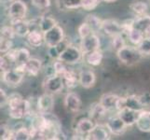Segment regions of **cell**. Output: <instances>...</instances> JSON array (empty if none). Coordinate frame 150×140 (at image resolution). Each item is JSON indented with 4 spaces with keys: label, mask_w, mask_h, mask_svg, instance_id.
<instances>
[{
    "label": "cell",
    "mask_w": 150,
    "mask_h": 140,
    "mask_svg": "<svg viewBox=\"0 0 150 140\" xmlns=\"http://www.w3.org/2000/svg\"><path fill=\"white\" fill-rule=\"evenodd\" d=\"M85 22L91 27L94 33L98 32L99 30H102L103 21L99 17L95 16V15H88Z\"/></svg>",
    "instance_id": "31"
},
{
    "label": "cell",
    "mask_w": 150,
    "mask_h": 140,
    "mask_svg": "<svg viewBox=\"0 0 150 140\" xmlns=\"http://www.w3.org/2000/svg\"><path fill=\"white\" fill-rule=\"evenodd\" d=\"M64 79V86H66L69 89H72V88H75L79 82V75H76L73 70L71 69H66L64 71V73L62 75Z\"/></svg>",
    "instance_id": "25"
},
{
    "label": "cell",
    "mask_w": 150,
    "mask_h": 140,
    "mask_svg": "<svg viewBox=\"0 0 150 140\" xmlns=\"http://www.w3.org/2000/svg\"><path fill=\"white\" fill-rule=\"evenodd\" d=\"M122 35L123 34H120V35L112 37V47H113V49L116 50V51L120 50L124 46H126L125 40H124Z\"/></svg>",
    "instance_id": "35"
},
{
    "label": "cell",
    "mask_w": 150,
    "mask_h": 140,
    "mask_svg": "<svg viewBox=\"0 0 150 140\" xmlns=\"http://www.w3.org/2000/svg\"><path fill=\"white\" fill-rule=\"evenodd\" d=\"M25 74H26V71H25L24 65L16 66L13 69L3 72L2 79L5 83H7L8 85L18 86L22 83Z\"/></svg>",
    "instance_id": "3"
},
{
    "label": "cell",
    "mask_w": 150,
    "mask_h": 140,
    "mask_svg": "<svg viewBox=\"0 0 150 140\" xmlns=\"http://www.w3.org/2000/svg\"><path fill=\"white\" fill-rule=\"evenodd\" d=\"M144 38H150V25L149 26H147L146 29L144 30Z\"/></svg>",
    "instance_id": "46"
},
{
    "label": "cell",
    "mask_w": 150,
    "mask_h": 140,
    "mask_svg": "<svg viewBox=\"0 0 150 140\" xmlns=\"http://www.w3.org/2000/svg\"><path fill=\"white\" fill-rule=\"evenodd\" d=\"M32 4L38 9H45L50 6V0H31Z\"/></svg>",
    "instance_id": "42"
},
{
    "label": "cell",
    "mask_w": 150,
    "mask_h": 140,
    "mask_svg": "<svg viewBox=\"0 0 150 140\" xmlns=\"http://www.w3.org/2000/svg\"><path fill=\"white\" fill-rule=\"evenodd\" d=\"M49 55L53 60H58L60 56V51L57 49V47H50L49 48Z\"/></svg>",
    "instance_id": "43"
},
{
    "label": "cell",
    "mask_w": 150,
    "mask_h": 140,
    "mask_svg": "<svg viewBox=\"0 0 150 140\" xmlns=\"http://www.w3.org/2000/svg\"><path fill=\"white\" fill-rule=\"evenodd\" d=\"M138 114L139 112L132 110L128 107H125V108H123V109L117 111V116L125 122V124L128 127L132 126L133 124H136Z\"/></svg>",
    "instance_id": "20"
},
{
    "label": "cell",
    "mask_w": 150,
    "mask_h": 140,
    "mask_svg": "<svg viewBox=\"0 0 150 140\" xmlns=\"http://www.w3.org/2000/svg\"><path fill=\"white\" fill-rule=\"evenodd\" d=\"M8 113L14 120H22L26 116L31 115V104L28 100H24L18 93L8 96Z\"/></svg>",
    "instance_id": "1"
},
{
    "label": "cell",
    "mask_w": 150,
    "mask_h": 140,
    "mask_svg": "<svg viewBox=\"0 0 150 140\" xmlns=\"http://www.w3.org/2000/svg\"><path fill=\"white\" fill-rule=\"evenodd\" d=\"M136 127L141 132L150 133V110H142L139 112L136 121Z\"/></svg>",
    "instance_id": "19"
},
{
    "label": "cell",
    "mask_w": 150,
    "mask_h": 140,
    "mask_svg": "<svg viewBox=\"0 0 150 140\" xmlns=\"http://www.w3.org/2000/svg\"><path fill=\"white\" fill-rule=\"evenodd\" d=\"M25 71L30 76L37 77L42 69L41 61L37 58H30L29 61L25 64Z\"/></svg>",
    "instance_id": "23"
},
{
    "label": "cell",
    "mask_w": 150,
    "mask_h": 140,
    "mask_svg": "<svg viewBox=\"0 0 150 140\" xmlns=\"http://www.w3.org/2000/svg\"><path fill=\"white\" fill-rule=\"evenodd\" d=\"M101 1L106 2V3H112V2H115L116 0H101Z\"/></svg>",
    "instance_id": "47"
},
{
    "label": "cell",
    "mask_w": 150,
    "mask_h": 140,
    "mask_svg": "<svg viewBox=\"0 0 150 140\" xmlns=\"http://www.w3.org/2000/svg\"><path fill=\"white\" fill-rule=\"evenodd\" d=\"M102 30L105 32V35L109 37H114V36L123 34V30L121 23H117V21L112 19L103 20L102 23Z\"/></svg>",
    "instance_id": "13"
},
{
    "label": "cell",
    "mask_w": 150,
    "mask_h": 140,
    "mask_svg": "<svg viewBox=\"0 0 150 140\" xmlns=\"http://www.w3.org/2000/svg\"><path fill=\"white\" fill-rule=\"evenodd\" d=\"M126 107L130 108L132 110L140 112L144 110V106L140 99V96L132 95L126 96Z\"/></svg>",
    "instance_id": "24"
},
{
    "label": "cell",
    "mask_w": 150,
    "mask_h": 140,
    "mask_svg": "<svg viewBox=\"0 0 150 140\" xmlns=\"http://www.w3.org/2000/svg\"><path fill=\"white\" fill-rule=\"evenodd\" d=\"M55 25H57V23L55 19L52 17L44 16L38 20V29H40L43 33L47 32V31H49L51 28H53Z\"/></svg>",
    "instance_id": "28"
},
{
    "label": "cell",
    "mask_w": 150,
    "mask_h": 140,
    "mask_svg": "<svg viewBox=\"0 0 150 140\" xmlns=\"http://www.w3.org/2000/svg\"><path fill=\"white\" fill-rule=\"evenodd\" d=\"M79 82L85 89H91L96 82V75L91 70H82L79 74Z\"/></svg>",
    "instance_id": "17"
},
{
    "label": "cell",
    "mask_w": 150,
    "mask_h": 140,
    "mask_svg": "<svg viewBox=\"0 0 150 140\" xmlns=\"http://www.w3.org/2000/svg\"><path fill=\"white\" fill-rule=\"evenodd\" d=\"M117 55L122 64L129 66L138 64L143 58V55L137 49V47H132L128 45L124 46L120 50H117Z\"/></svg>",
    "instance_id": "2"
},
{
    "label": "cell",
    "mask_w": 150,
    "mask_h": 140,
    "mask_svg": "<svg viewBox=\"0 0 150 140\" xmlns=\"http://www.w3.org/2000/svg\"><path fill=\"white\" fill-rule=\"evenodd\" d=\"M0 50H1V54H4L9 51L12 49V40L7 39V38H1L0 40Z\"/></svg>",
    "instance_id": "41"
},
{
    "label": "cell",
    "mask_w": 150,
    "mask_h": 140,
    "mask_svg": "<svg viewBox=\"0 0 150 140\" xmlns=\"http://www.w3.org/2000/svg\"><path fill=\"white\" fill-rule=\"evenodd\" d=\"M103 58V56L100 50H96L85 54V61L87 62V64H89L91 66H98L101 65Z\"/></svg>",
    "instance_id": "26"
},
{
    "label": "cell",
    "mask_w": 150,
    "mask_h": 140,
    "mask_svg": "<svg viewBox=\"0 0 150 140\" xmlns=\"http://www.w3.org/2000/svg\"><path fill=\"white\" fill-rule=\"evenodd\" d=\"M127 38H129V40L131 41V43L133 44L134 46H138L140 44L143 39L144 38V33L141 30H139L135 27H132L129 32L127 33Z\"/></svg>",
    "instance_id": "27"
},
{
    "label": "cell",
    "mask_w": 150,
    "mask_h": 140,
    "mask_svg": "<svg viewBox=\"0 0 150 140\" xmlns=\"http://www.w3.org/2000/svg\"><path fill=\"white\" fill-rule=\"evenodd\" d=\"M64 39V30L58 24L44 33V42L49 48H50V47H56Z\"/></svg>",
    "instance_id": "5"
},
{
    "label": "cell",
    "mask_w": 150,
    "mask_h": 140,
    "mask_svg": "<svg viewBox=\"0 0 150 140\" xmlns=\"http://www.w3.org/2000/svg\"><path fill=\"white\" fill-rule=\"evenodd\" d=\"M137 49L142 53L143 56H149L150 55V38H144L142 42L139 44Z\"/></svg>",
    "instance_id": "34"
},
{
    "label": "cell",
    "mask_w": 150,
    "mask_h": 140,
    "mask_svg": "<svg viewBox=\"0 0 150 140\" xmlns=\"http://www.w3.org/2000/svg\"><path fill=\"white\" fill-rule=\"evenodd\" d=\"M107 112L108 111L99 102V103L93 104V105L91 107V110L89 114H90V118L92 119L96 123H98V122H100L102 119L106 115Z\"/></svg>",
    "instance_id": "22"
},
{
    "label": "cell",
    "mask_w": 150,
    "mask_h": 140,
    "mask_svg": "<svg viewBox=\"0 0 150 140\" xmlns=\"http://www.w3.org/2000/svg\"><path fill=\"white\" fill-rule=\"evenodd\" d=\"M130 8L132 9V11L136 14L137 16H143V15H146L148 7L147 5L142 2V1H137V2H133L130 5Z\"/></svg>",
    "instance_id": "30"
},
{
    "label": "cell",
    "mask_w": 150,
    "mask_h": 140,
    "mask_svg": "<svg viewBox=\"0 0 150 140\" xmlns=\"http://www.w3.org/2000/svg\"><path fill=\"white\" fill-rule=\"evenodd\" d=\"M96 125V122L91 118H83L79 120L76 123V134L74 138H77V136H82L83 139H87L88 134H89L92 129Z\"/></svg>",
    "instance_id": "9"
},
{
    "label": "cell",
    "mask_w": 150,
    "mask_h": 140,
    "mask_svg": "<svg viewBox=\"0 0 150 140\" xmlns=\"http://www.w3.org/2000/svg\"><path fill=\"white\" fill-rule=\"evenodd\" d=\"M105 125L109 132L114 136H120L126 131L128 127L125 122L117 116V114L116 117H110L105 122Z\"/></svg>",
    "instance_id": "12"
},
{
    "label": "cell",
    "mask_w": 150,
    "mask_h": 140,
    "mask_svg": "<svg viewBox=\"0 0 150 140\" xmlns=\"http://www.w3.org/2000/svg\"><path fill=\"white\" fill-rule=\"evenodd\" d=\"M43 87L46 92L51 93V95L62 92V90H63L64 87L63 77L58 74H55L50 77H47V79L44 81Z\"/></svg>",
    "instance_id": "6"
},
{
    "label": "cell",
    "mask_w": 150,
    "mask_h": 140,
    "mask_svg": "<svg viewBox=\"0 0 150 140\" xmlns=\"http://www.w3.org/2000/svg\"><path fill=\"white\" fill-rule=\"evenodd\" d=\"M77 32H79V35L80 38H86L88 37L89 35L94 33L93 30L91 29V27L90 26L89 24H88L86 22H84L83 23H81L79 26V29H77Z\"/></svg>",
    "instance_id": "36"
},
{
    "label": "cell",
    "mask_w": 150,
    "mask_h": 140,
    "mask_svg": "<svg viewBox=\"0 0 150 140\" xmlns=\"http://www.w3.org/2000/svg\"><path fill=\"white\" fill-rule=\"evenodd\" d=\"M120 99V96L115 95V93H105L100 98V103L103 107L105 108L108 112L115 111L117 107V101Z\"/></svg>",
    "instance_id": "18"
},
{
    "label": "cell",
    "mask_w": 150,
    "mask_h": 140,
    "mask_svg": "<svg viewBox=\"0 0 150 140\" xmlns=\"http://www.w3.org/2000/svg\"><path fill=\"white\" fill-rule=\"evenodd\" d=\"M17 66V50H10L8 53L1 55L0 67L2 72L13 69Z\"/></svg>",
    "instance_id": "11"
},
{
    "label": "cell",
    "mask_w": 150,
    "mask_h": 140,
    "mask_svg": "<svg viewBox=\"0 0 150 140\" xmlns=\"http://www.w3.org/2000/svg\"><path fill=\"white\" fill-rule=\"evenodd\" d=\"M139 96H140V99H141V101L144 104V107L148 106L150 104V93L149 92H144V95H139Z\"/></svg>",
    "instance_id": "45"
},
{
    "label": "cell",
    "mask_w": 150,
    "mask_h": 140,
    "mask_svg": "<svg viewBox=\"0 0 150 140\" xmlns=\"http://www.w3.org/2000/svg\"><path fill=\"white\" fill-rule=\"evenodd\" d=\"M101 0H80L81 8L85 10H91L94 9L98 5H99Z\"/></svg>",
    "instance_id": "39"
},
{
    "label": "cell",
    "mask_w": 150,
    "mask_h": 140,
    "mask_svg": "<svg viewBox=\"0 0 150 140\" xmlns=\"http://www.w3.org/2000/svg\"><path fill=\"white\" fill-rule=\"evenodd\" d=\"M30 58V53L27 49L22 48L17 50V66L25 65Z\"/></svg>",
    "instance_id": "33"
},
{
    "label": "cell",
    "mask_w": 150,
    "mask_h": 140,
    "mask_svg": "<svg viewBox=\"0 0 150 140\" xmlns=\"http://www.w3.org/2000/svg\"><path fill=\"white\" fill-rule=\"evenodd\" d=\"M15 36L16 35H15L11 25H9V26H3L1 28V38H7L12 40Z\"/></svg>",
    "instance_id": "40"
},
{
    "label": "cell",
    "mask_w": 150,
    "mask_h": 140,
    "mask_svg": "<svg viewBox=\"0 0 150 140\" xmlns=\"http://www.w3.org/2000/svg\"><path fill=\"white\" fill-rule=\"evenodd\" d=\"M64 107L68 111L76 113L81 107V99L79 95L76 92H68L64 97Z\"/></svg>",
    "instance_id": "14"
},
{
    "label": "cell",
    "mask_w": 150,
    "mask_h": 140,
    "mask_svg": "<svg viewBox=\"0 0 150 140\" xmlns=\"http://www.w3.org/2000/svg\"><path fill=\"white\" fill-rule=\"evenodd\" d=\"M0 138L3 140L12 139L13 137V130H11L7 124H1V129H0Z\"/></svg>",
    "instance_id": "38"
},
{
    "label": "cell",
    "mask_w": 150,
    "mask_h": 140,
    "mask_svg": "<svg viewBox=\"0 0 150 140\" xmlns=\"http://www.w3.org/2000/svg\"><path fill=\"white\" fill-rule=\"evenodd\" d=\"M54 107V99L51 93L45 92L40 95L37 102V109L38 113L48 114L50 113Z\"/></svg>",
    "instance_id": "10"
},
{
    "label": "cell",
    "mask_w": 150,
    "mask_h": 140,
    "mask_svg": "<svg viewBox=\"0 0 150 140\" xmlns=\"http://www.w3.org/2000/svg\"><path fill=\"white\" fill-rule=\"evenodd\" d=\"M150 25V16L148 15H143V16H138L133 21V27H135L144 32V30Z\"/></svg>",
    "instance_id": "32"
},
{
    "label": "cell",
    "mask_w": 150,
    "mask_h": 140,
    "mask_svg": "<svg viewBox=\"0 0 150 140\" xmlns=\"http://www.w3.org/2000/svg\"><path fill=\"white\" fill-rule=\"evenodd\" d=\"M27 13V6L23 0H14L8 7V16L11 20L24 19Z\"/></svg>",
    "instance_id": "7"
},
{
    "label": "cell",
    "mask_w": 150,
    "mask_h": 140,
    "mask_svg": "<svg viewBox=\"0 0 150 140\" xmlns=\"http://www.w3.org/2000/svg\"><path fill=\"white\" fill-rule=\"evenodd\" d=\"M0 98H1V107H3L5 105H8V96L6 95L5 91L2 89H0Z\"/></svg>",
    "instance_id": "44"
},
{
    "label": "cell",
    "mask_w": 150,
    "mask_h": 140,
    "mask_svg": "<svg viewBox=\"0 0 150 140\" xmlns=\"http://www.w3.org/2000/svg\"><path fill=\"white\" fill-rule=\"evenodd\" d=\"M60 3L66 9H76L81 8L80 0H60Z\"/></svg>",
    "instance_id": "37"
},
{
    "label": "cell",
    "mask_w": 150,
    "mask_h": 140,
    "mask_svg": "<svg viewBox=\"0 0 150 140\" xmlns=\"http://www.w3.org/2000/svg\"><path fill=\"white\" fill-rule=\"evenodd\" d=\"M110 132L107 129L105 124L96 123L94 128L88 134L87 139L92 140H107L110 138Z\"/></svg>",
    "instance_id": "16"
},
{
    "label": "cell",
    "mask_w": 150,
    "mask_h": 140,
    "mask_svg": "<svg viewBox=\"0 0 150 140\" xmlns=\"http://www.w3.org/2000/svg\"><path fill=\"white\" fill-rule=\"evenodd\" d=\"M10 25L14 30V33L18 37L21 38H26V36L31 31V25L30 23L25 21L24 19H19V20H11Z\"/></svg>",
    "instance_id": "15"
},
{
    "label": "cell",
    "mask_w": 150,
    "mask_h": 140,
    "mask_svg": "<svg viewBox=\"0 0 150 140\" xmlns=\"http://www.w3.org/2000/svg\"><path fill=\"white\" fill-rule=\"evenodd\" d=\"M15 140H29L31 139V131L29 128L22 126L17 130H13V137Z\"/></svg>",
    "instance_id": "29"
},
{
    "label": "cell",
    "mask_w": 150,
    "mask_h": 140,
    "mask_svg": "<svg viewBox=\"0 0 150 140\" xmlns=\"http://www.w3.org/2000/svg\"><path fill=\"white\" fill-rule=\"evenodd\" d=\"M26 40L30 46L38 48L44 42V33L40 29H32L26 36Z\"/></svg>",
    "instance_id": "21"
},
{
    "label": "cell",
    "mask_w": 150,
    "mask_h": 140,
    "mask_svg": "<svg viewBox=\"0 0 150 140\" xmlns=\"http://www.w3.org/2000/svg\"><path fill=\"white\" fill-rule=\"evenodd\" d=\"M82 50L76 46L68 45L67 48L60 53L59 59L66 65H76L82 59Z\"/></svg>",
    "instance_id": "4"
},
{
    "label": "cell",
    "mask_w": 150,
    "mask_h": 140,
    "mask_svg": "<svg viewBox=\"0 0 150 140\" xmlns=\"http://www.w3.org/2000/svg\"><path fill=\"white\" fill-rule=\"evenodd\" d=\"M100 38L95 34L92 33L88 37L81 38L80 42V50H82L83 54L89 53L91 51H93L100 49Z\"/></svg>",
    "instance_id": "8"
}]
</instances>
